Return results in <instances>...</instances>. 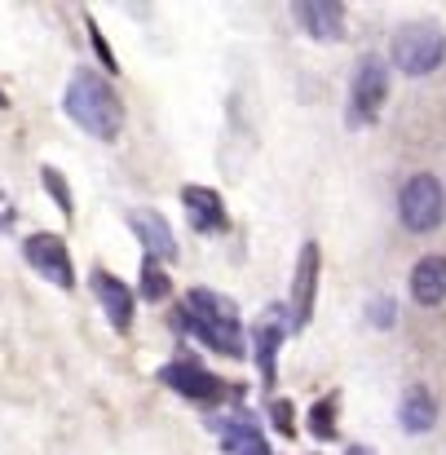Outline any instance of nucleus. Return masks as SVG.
Listing matches in <instances>:
<instances>
[{"mask_svg": "<svg viewBox=\"0 0 446 455\" xmlns=\"http://www.w3.org/2000/svg\"><path fill=\"white\" fill-rule=\"evenodd\" d=\"M4 107H9V98H4V93H0V111H4Z\"/></svg>", "mask_w": 446, "mask_h": 455, "instance_id": "nucleus-25", "label": "nucleus"}, {"mask_svg": "<svg viewBox=\"0 0 446 455\" xmlns=\"http://www.w3.org/2000/svg\"><path fill=\"white\" fill-rule=\"evenodd\" d=\"M446 58V31L438 22H407L389 40V62L402 76H429Z\"/></svg>", "mask_w": 446, "mask_h": 455, "instance_id": "nucleus-3", "label": "nucleus"}, {"mask_svg": "<svg viewBox=\"0 0 446 455\" xmlns=\"http://www.w3.org/2000/svg\"><path fill=\"white\" fill-rule=\"evenodd\" d=\"M0 226H4V230L13 226V208H9V199H0Z\"/></svg>", "mask_w": 446, "mask_h": 455, "instance_id": "nucleus-23", "label": "nucleus"}, {"mask_svg": "<svg viewBox=\"0 0 446 455\" xmlns=\"http://www.w3.org/2000/svg\"><path fill=\"white\" fill-rule=\"evenodd\" d=\"M398 221L411 235H434L446 221V186L434 172H416L398 195Z\"/></svg>", "mask_w": 446, "mask_h": 455, "instance_id": "nucleus-5", "label": "nucleus"}, {"mask_svg": "<svg viewBox=\"0 0 446 455\" xmlns=\"http://www.w3.org/2000/svg\"><path fill=\"white\" fill-rule=\"evenodd\" d=\"M411 297H416V305H425V309L446 301V257L429 252V257L416 261V270H411Z\"/></svg>", "mask_w": 446, "mask_h": 455, "instance_id": "nucleus-15", "label": "nucleus"}, {"mask_svg": "<svg viewBox=\"0 0 446 455\" xmlns=\"http://www.w3.org/2000/svg\"><path fill=\"white\" fill-rule=\"evenodd\" d=\"M62 111L98 142H115L124 133V102L120 93L89 67H76V76L67 80V93H62Z\"/></svg>", "mask_w": 446, "mask_h": 455, "instance_id": "nucleus-2", "label": "nucleus"}, {"mask_svg": "<svg viewBox=\"0 0 446 455\" xmlns=\"http://www.w3.org/2000/svg\"><path fill=\"white\" fill-rule=\"evenodd\" d=\"M292 13H297V22L305 27L309 40H327V44L345 40V4H336V0H305Z\"/></svg>", "mask_w": 446, "mask_h": 455, "instance_id": "nucleus-13", "label": "nucleus"}, {"mask_svg": "<svg viewBox=\"0 0 446 455\" xmlns=\"http://www.w3.org/2000/svg\"><path fill=\"white\" fill-rule=\"evenodd\" d=\"M22 257H27V266H31L40 279H49L53 288H62V292L76 288V266H71V252H67V239H62V235H49V230L27 235V239H22Z\"/></svg>", "mask_w": 446, "mask_h": 455, "instance_id": "nucleus-7", "label": "nucleus"}, {"mask_svg": "<svg viewBox=\"0 0 446 455\" xmlns=\"http://www.w3.org/2000/svg\"><path fill=\"white\" fill-rule=\"evenodd\" d=\"M318 279H323V257H318V243H305L297 257V283H292V323L288 331L309 327L314 318V297H318Z\"/></svg>", "mask_w": 446, "mask_h": 455, "instance_id": "nucleus-9", "label": "nucleus"}, {"mask_svg": "<svg viewBox=\"0 0 446 455\" xmlns=\"http://www.w3.org/2000/svg\"><path fill=\"white\" fill-rule=\"evenodd\" d=\"M367 323L380 327V331H389V327L398 323V301H394V297H371V301H367Z\"/></svg>", "mask_w": 446, "mask_h": 455, "instance_id": "nucleus-20", "label": "nucleus"}, {"mask_svg": "<svg viewBox=\"0 0 446 455\" xmlns=\"http://www.w3.org/2000/svg\"><path fill=\"white\" fill-rule=\"evenodd\" d=\"M283 340H288V314H283L279 305H270V309L252 323V358H257L266 385H275V358H279Z\"/></svg>", "mask_w": 446, "mask_h": 455, "instance_id": "nucleus-11", "label": "nucleus"}, {"mask_svg": "<svg viewBox=\"0 0 446 455\" xmlns=\"http://www.w3.org/2000/svg\"><path fill=\"white\" fill-rule=\"evenodd\" d=\"M168 292H172V279L163 275V266H155V261H147L142 257V275H138V297L147 305H159L168 301Z\"/></svg>", "mask_w": 446, "mask_h": 455, "instance_id": "nucleus-18", "label": "nucleus"}, {"mask_svg": "<svg viewBox=\"0 0 446 455\" xmlns=\"http://www.w3.org/2000/svg\"><path fill=\"white\" fill-rule=\"evenodd\" d=\"M159 380L172 389V394H181V398H190V403H221L226 394H235L239 398V385H230V380H217L199 358H172L168 367H159Z\"/></svg>", "mask_w": 446, "mask_h": 455, "instance_id": "nucleus-6", "label": "nucleus"}, {"mask_svg": "<svg viewBox=\"0 0 446 455\" xmlns=\"http://www.w3.org/2000/svg\"><path fill=\"white\" fill-rule=\"evenodd\" d=\"M40 181H44V190L53 195V204H58V212L71 221L76 217V199H71V186L62 181V172L58 168H40Z\"/></svg>", "mask_w": 446, "mask_h": 455, "instance_id": "nucleus-19", "label": "nucleus"}, {"mask_svg": "<svg viewBox=\"0 0 446 455\" xmlns=\"http://www.w3.org/2000/svg\"><path fill=\"white\" fill-rule=\"evenodd\" d=\"M336 407H340L336 394H327L323 403L309 407V434H314L318 443H336V434H340V425H336Z\"/></svg>", "mask_w": 446, "mask_h": 455, "instance_id": "nucleus-17", "label": "nucleus"}, {"mask_svg": "<svg viewBox=\"0 0 446 455\" xmlns=\"http://www.w3.org/2000/svg\"><path fill=\"white\" fill-rule=\"evenodd\" d=\"M172 331L181 336H199L208 349L226 354V358H243L248 340H243V323H239V305L212 288H190L186 305L172 314Z\"/></svg>", "mask_w": 446, "mask_h": 455, "instance_id": "nucleus-1", "label": "nucleus"}, {"mask_svg": "<svg viewBox=\"0 0 446 455\" xmlns=\"http://www.w3.org/2000/svg\"><path fill=\"white\" fill-rule=\"evenodd\" d=\"M129 226H133V235H138L147 261H155V266L177 261V235H172V226H168L155 208H133V212H129Z\"/></svg>", "mask_w": 446, "mask_h": 455, "instance_id": "nucleus-12", "label": "nucleus"}, {"mask_svg": "<svg viewBox=\"0 0 446 455\" xmlns=\"http://www.w3.org/2000/svg\"><path fill=\"white\" fill-rule=\"evenodd\" d=\"M270 425H275L283 438H292V434H297V411H292V403L275 398V403H270Z\"/></svg>", "mask_w": 446, "mask_h": 455, "instance_id": "nucleus-21", "label": "nucleus"}, {"mask_svg": "<svg viewBox=\"0 0 446 455\" xmlns=\"http://www.w3.org/2000/svg\"><path fill=\"white\" fill-rule=\"evenodd\" d=\"M208 425H212V434L221 438L226 455H275L270 451V443H266V434H261V425H257V416L243 411V407H235V411H217Z\"/></svg>", "mask_w": 446, "mask_h": 455, "instance_id": "nucleus-8", "label": "nucleus"}, {"mask_svg": "<svg viewBox=\"0 0 446 455\" xmlns=\"http://www.w3.org/2000/svg\"><path fill=\"white\" fill-rule=\"evenodd\" d=\"M181 208H186V221H190L199 235H226V230H230L226 199H221L212 186H181Z\"/></svg>", "mask_w": 446, "mask_h": 455, "instance_id": "nucleus-10", "label": "nucleus"}, {"mask_svg": "<svg viewBox=\"0 0 446 455\" xmlns=\"http://www.w3.org/2000/svg\"><path fill=\"white\" fill-rule=\"evenodd\" d=\"M89 283H93V297L102 305V314L111 318V327H115V331H129V327H133V309H138L133 292H129L115 275H107V270H93Z\"/></svg>", "mask_w": 446, "mask_h": 455, "instance_id": "nucleus-14", "label": "nucleus"}, {"mask_svg": "<svg viewBox=\"0 0 446 455\" xmlns=\"http://www.w3.org/2000/svg\"><path fill=\"white\" fill-rule=\"evenodd\" d=\"M385 98H389V62L380 53H362L354 62V76H349V116H345V124L349 129L376 124L380 111H385Z\"/></svg>", "mask_w": 446, "mask_h": 455, "instance_id": "nucleus-4", "label": "nucleus"}, {"mask_svg": "<svg viewBox=\"0 0 446 455\" xmlns=\"http://www.w3.org/2000/svg\"><path fill=\"white\" fill-rule=\"evenodd\" d=\"M398 425H402L407 434H429V429L438 425V403H434V394H429L425 385H411V389L402 394V403H398Z\"/></svg>", "mask_w": 446, "mask_h": 455, "instance_id": "nucleus-16", "label": "nucleus"}, {"mask_svg": "<svg viewBox=\"0 0 446 455\" xmlns=\"http://www.w3.org/2000/svg\"><path fill=\"white\" fill-rule=\"evenodd\" d=\"M349 455H371V451H367V447H354V451H349Z\"/></svg>", "mask_w": 446, "mask_h": 455, "instance_id": "nucleus-24", "label": "nucleus"}, {"mask_svg": "<svg viewBox=\"0 0 446 455\" xmlns=\"http://www.w3.org/2000/svg\"><path fill=\"white\" fill-rule=\"evenodd\" d=\"M84 22H89V40H93V49H98V58H102V67H111V76H115V71H120V62H115V49L107 44V36L98 31V22H93L89 13H84Z\"/></svg>", "mask_w": 446, "mask_h": 455, "instance_id": "nucleus-22", "label": "nucleus"}]
</instances>
